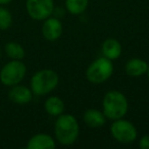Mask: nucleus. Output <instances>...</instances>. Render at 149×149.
Listing matches in <instances>:
<instances>
[{
	"instance_id": "f257e3e1",
	"label": "nucleus",
	"mask_w": 149,
	"mask_h": 149,
	"mask_svg": "<svg viewBox=\"0 0 149 149\" xmlns=\"http://www.w3.org/2000/svg\"><path fill=\"white\" fill-rule=\"evenodd\" d=\"M79 135V125L77 120L70 114L60 116L55 123V136L59 143L70 145L77 140Z\"/></svg>"
},
{
	"instance_id": "f03ea898",
	"label": "nucleus",
	"mask_w": 149,
	"mask_h": 149,
	"mask_svg": "<svg viewBox=\"0 0 149 149\" xmlns=\"http://www.w3.org/2000/svg\"><path fill=\"white\" fill-rule=\"evenodd\" d=\"M127 110H128V102L124 94L118 91H110L104 96V116L111 120H118L126 114Z\"/></svg>"
},
{
	"instance_id": "7ed1b4c3",
	"label": "nucleus",
	"mask_w": 149,
	"mask_h": 149,
	"mask_svg": "<svg viewBox=\"0 0 149 149\" xmlns=\"http://www.w3.org/2000/svg\"><path fill=\"white\" fill-rule=\"evenodd\" d=\"M58 76L51 70H43L37 72L31 79L32 92L36 95H45L56 87Z\"/></svg>"
},
{
	"instance_id": "20e7f679",
	"label": "nucleus",
	"mask_w": 149,
	"mask_h": 149,
	"mask_svg": "<svg viewBox=\"0 0 149 149\" xmlns=\"http://www.w3.org/2000/svg\"><path fill=\"white\" fill-rule=\"evenodd\" d=\"M27 72L25 63L21 60L13 59L7 62L0 70V81L4 86L13 87L24 80Z\"/></svg>"
},
{
	"instance_id": "39448f33",
	"label": "nucleus",
	"mask_w": 149,
	"mask_h": 149,
	"mask_svg": "<svg viewBox=\"0 0 149 149\" xmlns=\"http://www.w3.org/2000/svg\"><path fill=\"white\" fill-rule=\"evenodd\" d=\"M112 70H113V65L111 60L107 57H101L90 64L86 76L91 83L100 84L106 81L111 76Z\"/></svg>"
},
{
	"instance_id": "423d86ee",
	"label": "nucleus",
	"mask_w": 149,
	"mask_h": 149,
	"mask_svg": "<svg viewBox=\"0 0 149 149\" xmlns=\"http://www.w3.org/2000/svg\"><path fill=\"white\" fill-rule=\"evenodd\" d=\"M26 7L32 19L42 21L53 13V0H27Z\"/></svg>"
},
{
	"instance_id": "0eeeda50",
	"label": "nucleus",
	"mask_w": 149,
	"mask_h": 149,
	"mask_svg": "<svg viewBox=\"0 0 149 149\" xmlns=\"http://www.w3.org/2000/svg\"><path fill=\"white\" fill-rule=\"evenodd\" d=\"M111 134L120 143H132L136 139L137 131L128 120H116L111 126Z\"/></svg>"
},
{
	"instance_id": "6e6552de",
	"label": "nucleus",
	"mask_w": 149,
	"mask_h": 149,
	"mask_svg": "<svg viewBox=\"0 0 149 149\" xmlns=\"http://www.w3.org/2000/svg\"><path fill=\"white\" fill-rule=\"evenodd\" d=\"M62 33L61 23L57 19H47L42 27V34L44 38L49 41H53L60 37Z\"/></svg>"
},
{
	"instance_id": "1a4fd4ad",
	"label": "nucleus",
	"mask_w": 149,
	"mask_h": 149,
	"mask_svg": "<svg viewBox=\"0 0 149 149\" xmlns=\"http://www.w3.org/2000/svg\"><path fill=\"white\" fill-rule=\"evenodd\" d=\"M8 98L17 104H27L32 100V91L22 85L13 86L8 92Z\"/></svg>"
},
{
	"instance_id": "9d476101",
	"label": "nucleus",
	"mask_w": 149,
	"mask_h": 149,
	"mask_svg": "<svg viewBox=\"0 0 149 149\" xmlns=\"http://www.w3.org/2000/svg\"><path fill=\"white\" fill-rule=\"evenodd\" d=\"M55 147L53 139L46 134H38L32 137L27 144L28 149H53Z\"/></svg>"
},
{
	"instance_id": "9b49d317",
	"label": "nucleus",
	"mask_w": 149,
	"mask_h": 149,
	"mask_svg": "<svg viewBox=\"0 0 149 149\" xmlns=\"http://www.w3.org/2000/svg\"><path fill=\"white\" fill-rule=\"evenodd\" d=\"M148 64L142 59L133 58L126 64V72L132 77H139L147 72Z\"/></svg>"
},
{
	"instance_id": "f8f14e48",
	"label": "nucleus",
	"mask_w": 149,
	"mask_h": 149,
	"mask_svg": "<svg viewBox=\"0 0 149 149\" xmlns=\"http://www.w3.org/2000/svg\"><path fill=\"white\" fill-rule=\"evenodd\" d=\"M102 52L105 57L109 59H116L122 53V46L116 39H107L102 45Z\"/></svg>"
},
{
	"instance_id": "ddd939ff",
	"label": "nucleus",
	"mask_w": 149,
	"mask_h": 149,
	"mask_svg": "<svg viewBox=\"0 0 149 149\" xmlns=\"http://www.w3.org/2000/svg\"><path fill=\"white\" fill-rule=\"evenodd\" d=\"M84 120L91 128H98L101 127L105 123L104 114L96 109H88L84 114Z\"/></svg>"
},
{
	"instance_id": "4468645a",
	"label": "nucleus",
	"mask_w": 149,
	"mask_h": 149,
	"mask_svg": "<svg viewBox=\"0 0 149 149\" xmlns=\"http://www.w3.org/2000/svg\"><path fill=\"white\" fill-rule=\"evenodd\" d=\"M4 51L6 55L11 59H17L21 60L25 57L26 52L24 47L21 44L17 43V42H8L6 45L4 46Z\"/></svg>"
},
{
	"instance_id": "2eb2a0df",
	"label": "nucleus",
	"mask_w": 149,
	"mask_h": 149,
	"mask_svg": "<svg viewBox=\"0 0 149 149\" xmlns=\"http://www.w3.org/2000/svg\"><path fill=\"white\" fill-rule=\"evenodd\" d=\"M45 109L51 116H59L64 109V104L60 98L53 96L46 100Z\"/></svg>"
},
{
	"instance_id": "dca6fc26",
	"label": "nucleus",
	"mask_w": 149,
	"mask_h": 149,
	"mask_svg": "<svg viewBox=\"0 0 149 149\" xmlns=\"http://www.w3.org/2000/svg\"><path fill=\"white\" fill-rule=\"evenodd\" d=\"M66 9L72 15H80L86 9L88 0H65Z\"/></svg>"
},
{
	"instance_id": "f3484780",
	"label": "nucleus",
	"mask_w": 149,
	"mask_h": 149,
	"mask_svg": "<svg viewBox=\"0 0 149 149\" xmlns=\"http://www.w3.org/2000/svg\"><path fill=\"white\" fill-rule=\"evenodd\" d=\"M13 25V15L5 7H0V30L5 31Z\"/></svg>"
},
{
	"instance_id": "a211bd4d",
	"label": "nucleus",
	"mask_w": 149,
	"mask_h": 149,
	"mask_svg": "<svg viewBox=\"0 0 149 149\" xmlns=\"http://www.w3.org/2000/svg\"><path fill=\"white\" fill-rule=\"evenodd\" d=\"M139 146L142 149H149V135L141 138L140 142H139Z\"/></svg>"
},
{
	"instance_id": "6ab92c4d",
	"label": "nucleus",
	"mask_w": 149,
	"mask_h": 149,
	"mask_svg": "<svg viewBox=\"0 0 149 149\" xmlns=\"http://www.w3.org/2000/svg\"><path fill=\"white\" fill-rule=\"evenodd\" d=\"M13 0H0V5H6L10 3Z\"/></svg>"
},
{
	"instance_id": "aec40b11",
	"label": "nucleus",
	"mask_w": 149,
	"mask_h": 149,
	"mask_svg": "<svg viewBox=\"0 0 149 149\" xmlns=\"http://www.w3.org/2000/svg\"><path fill=\"white\" fill-rule=\"evenodd\" d=\"M147 72H148V79H149V66H148V70H147Z\"/></svg>"
}]
</instances>
